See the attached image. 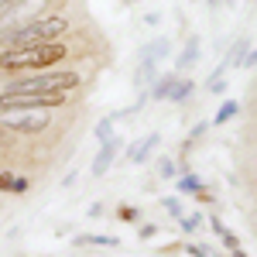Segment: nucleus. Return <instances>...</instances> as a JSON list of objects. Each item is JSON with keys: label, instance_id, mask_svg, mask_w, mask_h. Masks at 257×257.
Returning <instances> with one entry per match:
<instances>
[{"label": "nucleus", "instance_id": "2eb2a0df", "mask_svg": "<svg viewBox=\"0 0 257 257\" xmlns=\"http://www.w3.org/2000/svg\"><path fill=\"white\" fill-rule=\"evenodd\" d=\"M76 243H99V247H120V240H113V237H99V233H89V237H76Z\"/></svg>", "mask_w": 257, "mask_h": 257}, {"label": "nucleus", "instance_id": "1a4fd4ad", "mask_svg": "<svg viewBox=\"0 0 257 257\" xmlns=\"http://www.w3.org/2000/svg\"><path fill=\"white\" fill-rule=\"evenodd\" d=\"M192 89H196V82H192V79H175V82H172V89H168V96H165V99H172V103H182V99L189 96Z\"/></svg>", "mask_w": 257, "mask_h": 257}, {"label": "nucleus", "instance_id": "6ab92c4d", "mask_svg": "<svg viewBox=\"0 0 257 257\" xmlns=\"http://www.w3.org/2000/svg\"><path fill=\"white\" fill-rule=\"evenodd\" d=\"M165 209H168L172 216H182V202H178L175 196H168V199H165Z\"/></svg>", "mask_w": 257, "mask_h": 257}, {"label": "nucleus", "instance_id": "0eeeda50", "mask_svg": "<svg viewBox=\"0 0 257 257\" xmlns=\"http://www.w3.org/2000/svg\"><path fill=\"white\" fill-rule=\"evenodd\" d=\"M117 151H120V138H113V141H106L103 148H99V155L93 158V175H106V168L113 165V158H117Z\"/></svg>", "mask_w": 257, "mask_h": 257}, {"label": "nucleus", "instance_id": "aec40b11", "mask_svg": "<svg viewBox=\"0 0 257 257\" xmlns=\"http://www.w3.org/2000/svg\"><path fill=\"white\" fill-rule=\"evenodd\" d=\"M7 134H11V131H4V127H0V151H7V148L14 144V138H7Z\"/></svg>", "mask_w": 257, "mask_h": 257}, {"label": "nucleus", "instance_id": "f8f14e48", "mask_svg": "<svg viewBox=\"0 0 257 257\" xmlns=\"http://www.w3.org/2000/svg\"><path fill=\"white\" fill-rule=\"evenodd\" d=\"M237 110H240L237 99H226V103L219 106V113H216V120H213V123H226V120H233V117H237Z\"/></svg>", "mask_w": 257, "mask_h": 257}, {"label": "nucleus", "instance_id": "a211bd4d", "mask_svg": "<svg viewBox=\"0 0 257 257\" xmlns=\"http://www.w3.org/2000/svg\"><path fill=\"white\" fill-rule=\"evenodd\" d=\"M178 219H182V230H189V233H192L199 223H202V216H199V213H189V216H178Z\"/></svg>", "mask_w": 257, "mask_h": 257}, {"label": "nucleus", "instance_id": "412c9836", "mask_svg": "<svg viewBox=\"0 0 257 257\" xmlns=\"http://www.w3.org/2000/svg\"><path fill=\"white\" fill-rule=\"evenodd\" d=\"M161 175H165V178L175 175V165H172V161H161Z\"/></svg>", "mask_w": 257, "mask_h": 257}, {"label": "nucleus", "instance_id": "ddd939ff", "mask_svg": "<svg viewBox=\"0 0 257 257\" xmlns=\"http://www.w3.org/2000/svg\"><path fill=\"white\" fill-rule=\"evenodd\" d=\"M213 230H216V233H219V240H223V243H226L230 250H240V240L233 237V233H230V230H226V226H223L219 219H213Z\"/></svg>", "mask_w": 257, "mask_h": 257}, {"label": "nucleus", "instance_id": "9b49d317", "mask_svg": "<svg viewBox=\"0 0 257 257\" xmlns=\"http://www.w3.org/2000/svg\"><path fill=\"white\" fill-rule=\"evenodd\" d=\"M0 189H4V192H28V178L4 172V175H0Z\"/></svg>", "mask_w": 257, "mask_h": 257}, {"label": "nucleus", "instance_id": "4468645a", "mask_svg": "<svg viewBox=\"0 0 257 257\" xmlns=\"http://www.w3.org/2000/svg\"><path fill=\"white\" fill-rule=\"evenodd\" d=\"M178 192H189V196H199V192H202V182H199L196 175H185L182 182H178Z\"/></svg>", "mask_w": 257, "mask_h": 257}, {"label": "nucleus", "instance_id": "f257e3e1", "mask_svg": "<svg viewBox=\"0 0 257 257\" xmlns=\"http://www.w3.org/2000/svg\"><path fill=\"white\" fill-rule=\"evenodd\" d=\"M65 59V48L62 45H28V48H4L0 55V69L7 72H24V69H45V65H55Z\"/></svg>", "mask_w": 257, "mask_h": 257}, {"label": "nucleus", "instance_id": "423d86ee", "mask_svg": "<svg viewBox=\"0 0 257 257\" xmlns=\"http://www.w3.org/2000/svg\"><path fill=\"white\" fill-rule=\"evenodd\" d=\"M165 52H168V41H165V38L151 41V45L141 52V55H144V59H141V69H138V82H141V86L155 79V69H158V62L165 59Z\"/></svg>", "mask_w": 257, "mask_h": 257}, {"label": "nucleus", "instance_id": "6e6552de", "mask_svg": "<svg viewBox=\"0 0 257 257\" xmlns=\"http://www.w3.org/2000/svg\"><path fill=\"white\" fill-rule=\"evenodd\" d=\"M155 148H158V134H151V138H148V141H141V144H134V148L127 151V158L134 161V165H141V161L148 158V155H151Z\"/></svg>", "mask_w": 257, "mask_h": 257}, {"label": "nucleus", "instance_id": "9d476101", "mask_svg": "<svg viewBox=\"0 0 257 257\" xmlns=\"http://www.w3.org/2000/svg\"><path fill=\"white\" fill-rule=\"evenodd\" d=\"M196 59H199V38H189V41H185V52H182L178 62H175V69H189Z\"/></svg>", "mask_w": 257, "mask_h": 257}, {"label": "nucleus", "instance_id": "4be33fe9", "mask_svg": "<svg viewBox=\"0 0 257 257\" xmlns=\"http://www.w3.org/2000/svg\"><path fill=\"white\" fill-rule=\"evenodd\" d=\"M240 65H247V69H254V65H257V52H250L247 59H240Z\"/></svg>", "mask_w": 257, "mask_h": 257}, {"label": "nucleus", "instance_id": "7ed1b4c3", "mask_svg": "<svg viewBox=\"0 0 257 257\" xmlns=\"http://www.w3.org/2000/svg\"><path fill=\"white\" fill-rule=\"evenodd\" d=\"M45 4H48V0H11V4H4V7H0V41L7 38V35H14L18 28L38 21V14L45 11Z\"/></svg>", "mask_w": 257, "mask_h": 257}, {"label": "nucleus", "instance_id": "393cba45", "mask_svg": "<svg viewBox=\"0 0 257 257\" xmlns=\"http://www.w3.org/2000/svg\"><path fill=\"white\" fill-rule=\"evenodd\" d=\"M209 4H219V0H209Z\"/></svg>", "mask_w": 257, "mask_h": 257}, {"label": "nucleus", "instance_id": "f03ea898", "mask_svg": "<svg viewBox=\"0 0 257 257\" xmlns=\"http://www.w3.org/2000/svg\"><path fill=\"white\" fill-rule=\"evenodd\" d=\"M65 28H69V21L65 18H38L31 21V24H24L18 28L14 35H7L4 45L7 48H28V45H52L55 38L65 35Z\"/></svg>", "mask_w": 257, "mask_h": 257}, {"label": "nucleus", "instance_id": "f3484780", "mask_svg": "<svg viewBox=\"0 0 257 257\" xmlns=\"http://www.w3.org/2000/svg\"><path fill=\"white\" fill-rule=\"evenodd\" d=\"M172 82H175L172 76H161V79H158V86L151 89V96H155V99H165V96H168V89H172Z\"/></svg>", "mask_w": 257, "mask_h": 257}, {"label": "nucleus", "instance_id": "39448f33", "mask_svg": "<svg viewBox=\"0 0 257 257\" xmlns=\"http://www.w3.org/2000/svg\"><path fill=\"white\" fill-rule=\"evenodd\" d=\"M65 93H0V110H52Z\"/></svg>", "mask_w": 257, "mask_h": 257}, {"label": "nucleus", "instance_id": "5701e85b", "mask_svg": "<svg viewBox=\"0 0 257 257\" xmlns=\"http://www.w3.org/2000/svg\"><path fill=\"white\" fill-rule=\"evenodd\" d=\"M185 250H189V254H192V257H209V254H206V250H202V247H185Z\"/></svg>", "mask_w": 257, "mask_h": 257}, {"label": "nucleus", "instance_id": "dca6fc26", "mask_svg": "<svg viewBox=\"0 0 257 257\" xmlns=\"http://www.w3.org/2000/svg\"><path fill=\"white\" fill-rule=\"evenodd\" d=\"M96 141H99V144L113 141V117H110V120H99V123H96Z\"/></svg>", "mask_w": 257, "mask_h": 257}, {"label": "nucleus", "instance_id": "b1692460", "mask_svg": "<svg viewBox=\"0 0 257 257\" xmlns=\"http://www.w3.org/2000/svg\"><path fill=\"white\" fill-rule=\"evenodd\" d=\"M4 4H11V0H0V7H4Z\"/></svg>", "mask_w": 257, "mask_h": 257}, {"label": "nucleus", "instance_id": "20e7f679", "mask_svg": "<svg viewBox=\"0 0 257 257\" xmlns=\"http://www.w3.org/2000/svg\"><path fill=\"white\" fill-rule=\"evenodd\" d=\"M48 123H52L48 110H4V113H0V127L11 131V134H28V138H35Z\"/></svg>", "mask_w": 257, "mask_h": 257}]
</instances>
